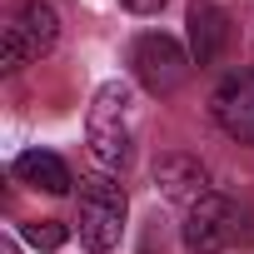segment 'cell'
<instances>
[{"label":"cell","instance_id":"cell-9","mask_svg":"<svg viewBox=\"0 0 254 254\" xmlns=\"http://www.w3.org/2000/svg\"><path fill=\"white\" fill-rule=\"evenodd\" d=\"M15 180L20 185H35V190H45V194H70V165L60 160V155H50V150H25L20 160H15Z\"/></svg>","mask_w":254,"mask_h":254},{"label":"cell","instance_id":"cell-12","mask_svg":"<svg viewBox=\"0 0 254 254\" xmlns=\"http://www.w3.org/2000/svg\"><path fill=\"white\" fill-rule=\"evenodd\" d=\"M0 254H15V244H5V249H0Z\"/></svg>","mask_w":254,"mask_h":254},{"label":"cell","instance_id":"cell-7","mask_svg":"<svg viewBox=\"0 0 254 254\" xmlns=\"http://www.w3.org/2000/svg\"><path fill=\"white\" fill-rule=\"evenodd\" d=\"M155 190L175 204H199L209 194V170L194 155H165L155 165Z\"/></svg>","mask_w":254,"mask_h":254},{"label":"cell","instance_id":"cell-2","mask_svg":"<svg viewBox=\"0 0 254 254\" xmlns=\"http://www.w3.org/2000/svg\"><path fill=\"white\" fill-rule=\"evenodd\" d=\"M125 190L110 180V175H90L80 180V204H75V229H80V244L105 254L120 244L125 234Z\"/></svg>","mask_w":254,"mask_h":254},{"label":"cell","instance_id":"cell-3","mask_svg":"<svg viewBox=\"0 0 254 254\" xmlns=\"http://www.w3.org/2000/svg\"><path fill=\"white\" fill-rule=\"evenodd\" d=\"M55 40H60L55 5H45V0H25V5H15V15L5 20V30H0V70H20V65L50 55Z\"/></svg>","mask_w":254,"mask_h":254},{"label":"cell","instance_id":"cell-8","mask_svg":"<svg viewBox=\"0 0 254 254\" xmlns=\"http://www.w3.org/2000/svg\"><path fill=\"white\" fill-rule=\"evenodd\" d=\"M229 45V15L214 0H194L190 5V60L194 65H214Z\"/></svg>","mask_w":254,"mask_h":254},{"label":"cell","instance_id":"cell-10","mask_svg":"<svg viewBox=\"0 0 254 254\" xmlns=\"http://www.w3.org/2000/svg\"><path fill=\"white\" fill-rule=\"evenodd\" d=\"M25 239H30L35 249H60V244L70 239V229H65L60 219H30V224H25Z\"/></svg>","mask_w":254,"mask_h":254},{"label":"cell","instance_id":"cell-11","mask_svg":"<svg viewBox=\"0 0 254 254\" xmlns=\"http://www.w3.org/2000/svg\"><path fill=\"white\" fill-rule=\"evenodd\" d=\"M125 10H135V15H155V10H165V0H120Z\"/></svg>","mask_w":254,"mask_h":254},{"label":"cell","instance_id":"cell-1","mask_svg":"<svg viewBox=\"0 0 254 254\" xmlns=\"http://www.w3.org/2000/svg\"><path fill=\"white\" fill-rule=\"evenodd\" d=\"M85 140L100 170H125L135 145V95L125 80H105L85 115Z\"/></svg>","mask_w":254,"mask_h":254},{"label":"cell","instance_id":"cell-6","mask_svg":"<svg viewBox=\"0 0 254 254\" xmlns=\"http://www.w3.org/2000/svg\"><path fill=\"white\" fill-rule=\"evenodd\" d=\"M209 115H214V125L229 140L254 145V70L224 75L214 85V95H209Z\"/></svg>","mask_w":254,"mask_h":254},{"label":"cell","instance_id":"cell-5","mask_svg":"<svg viewBox=\"0 0 254 254\" xmlns=\"http://www.w3.org/2000/svg\"><path fill=\"white\" fill-rule=\"evenodd\" d=\"M130 65H135V80H140L150 95H175V90L190 80V70H194L190 50H185L180 40L160 35V30H150V35H140V40H135Z\"/></svg>","mask_w":254,"mask_h":254},{"label":"cell","instance_id":"cell-4","mask_svg":"<svg viewBox=\"0 0 254 254\" xmlns=\"http://www.w3.org/2000/svg\"><path fill=\"white\" fill-rule=\"evenodd\" d=\"M239 219H244V209H239L234 199H224V194H214V190H209L199 204H190L180 239H185V249H190V254H224V249H234V244L244 239Z\"/></svg>","mask_w":254,"mask_h":254}]
</instances>
